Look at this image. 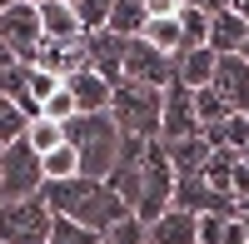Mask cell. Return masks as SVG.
<instances>
[{
	"label": "cell",
	"instance_id": "6da1fadb",
	"mask_svg": "<svg viewBox=\"0 0 249 244\" xmlns=\"http://www.w3.org/2000/svg\"><path fill=\"white\" fill-rule=\"evenodd\" d=\"M40 205H45L50 214H60V219L85 225V229L100 234V239H105L115 225L130 219V205H124L105 179H85V174H75V179H45Z\"/></svg>",
	"mask_w": 249,
	"mask_h": 244
},
{
	"label": "cell",
	"instance_id": "7a4b0ae2",
	"mask_svg": "<svg viewBox=\"0 0 249 244\" xmlns=\"http://www.w3.org/2000/svg\"><path fill=\"white\" fill-rule=\"evenodd\" d=\"M65 145L80 150V174L85 179H105L120 155V130L110 115H75L65 120Z\"/></svg>",
	"mask_w": 249,
	"mask_h": 244
},
{
	"label": "cell",
	"instance_id": "3957f363",
	"mask_svg": "<svg viewBox=\"0 0 249 244\" xmlns=\"http://www.w3.org/2000/svg\"><path fill=\"white\" fill-rule=\"evenodd\" d=\"M110 120L120 135L135 139H160V120H164V90L135 85V80H120L115 100H110Z\"/></svg>",
	"mask_w": 249,
	"mask_h": 244
},
{
	"label": "cell",
	"instance_id": "277c9868",
	"mask_svg": "<svg viewBox=\"0 0 249 244\" xmlns=\"http://www.w3.org/2000/svg\"><path fill=\"white\" fill-rule=\"evenodd\" d=\"M40 190H45V165H40V155L25 145V139L5 145V159H0V205L35 199Z\"/></svg>",
	"mask_w": 249,
	"mask_h": 244
},
{
	"label": "cell",
	"instance_id": "5b68a950",
	"mask_svg": "<svg viewBox=\"0 0 249 244\" xmlns=\"http://www.w3.org/2000/svg\"><path fill=\"white\" fill-rule=\"evenodd\" d=\"M50 225L55 214L35 199H20V205H0V244H50Z\"/></svg>",
	"mask_w": 249,
	"mask_h": 244
},
{
	"label": "cell",
	"instance_id": "8992f818",
	"mask_svg": "<svg viewBox=\"0 0 249 244\" xmlns=\"http://www.w3.org/2000/svg\"><path fill=\"white\" fill-rule=\"evenodd\" d=\"M0 40L10 45V55L20 60V65H30L40 40H45V30H40V5H25V0H15V5L0 15Z\"/></svg>",
	"mask_w": 249,
	"mask_h": 244
},
{
	"label": "cell",
	"instance_id": "52a82bcc",
	"mask_svg": "<svg viewBox=\"0 0 249 244\" xmlns=\"http://www.w3.org/2000/svg\"><path fill=\"white\" fill-rule=\"evenodd\" d=\"M124 80L150 85V90H170L175 85V55L144 45V40H130L124 45Z\"/></svg>",
	"mask_w": 249,
	"mask_h": 244
},
{
	"label": "cell",
	"instance_id": "ba28073f",
	"mask_svg": "<svg viewBox=\"0 0 249 244\" xmlns=\"http://www.w3.org/2000/svg\"><path fill=\"white\" fill-rule=\"evenodd\" d=\"M204 125H199V115H195V90L190 85H175L164 90V120H160V139L164 145H175V139H190V135H199Z\"/></svg>",
	"mask_w": 249,
	"mask_h": 244
},
{
	"label": "cell",
	"instance_id": "9c48e42d",
	"mask_svg": "<svg viewBox=\"0 0 249 244\" xmlns=\"http://www.w3.org/2000/svg\"><path fill=\"white\" fill-rule=\"evenodd\" d=\"M124 45H130V40H120L110 30L85 35V40H80V50H85V70H95L100 80L120 85V80H124Z\"/></svg>",
	"mask_w": 249,
	"mask_h": 244
},
{
	"label": "cell",
	"instance_id": "30bf717a",
	"mask_svg": "<svg viewBox=\"0 0 249 244\" xmlns=\"http://www.w3.org/2000/svg\"><path fill=\"white\" fill-rule=\"evenodd\" d=\"M210 90L230 105L234 115L249 110V65L239 55H214V75H210Z\"/></svg>",
	"mask_w": 249,
	"mask_h": 244
},
{
	"label": "cell",
	"instance_id": "8fae6325",
	"mask_svg": "<svg viewBox=\"0 0 249 244\" xmlns=\"http://www.w3.org/2000/svg\"><path fill=\"white\" fill-rule=\"evenodd\" d=\"M65 90H70V100H75V115H110L115 85H110V80H100L95 70L80 65V70L65 80Z\"/></svg>",
	"mask_w": 249,
	"mask_h": 244
},
{
	"label": "cell",
	"instance_id": "7c38bea8",
	"mask_svg": "<svg viewBox=\"0 0 249 244\" xmlns=\"http://www.w3.org/2000/svg\"><path fill=\"white\" fill-rule=\"evenodd\" d=\"M150 244H199V214H184V209H164L155 225H144Z\"/></svg>",
	"mask_w": 249,
	"mask_h": 244
},
{
	"label": "cell",
	"instance_id": "4fadbf2b",
	"mask_svg": "<svg viewBox=\"0 0 249 244\" xmlns=\"http://www.w3.org/2000/svg\"><path fill=\"white\" fill-rule=\"evenodd\" d=\"M40 30H45L50 45H75V40H85L75 5H60V0H45V5H40Z\"/></svg>",
	"mask_w": 249,
	"mask_h": 244
},
{
	"label": "cell",
	"instance_id": "5bb4252c",
	"mask_svg": "<svg viewBox=\"0 0 249 244\" xmlns=\"http://www.w3.org/2000/svg\"><path fill=\"white\" fill-rule=\"evenodd\" d=\"M244 40H249V25H244L234 10L210 15V50H214V55H239Z\"/></svg>",
	"mask_w": 249,
	"mask_h": 244
},
{
	"label": "cell",
	"instance_id": "9a60e30c",
	"mask_svg": "<svg viewBox=\"0 0 249 244\" xmlns=\"http://www.w3.org/2000/svg\"><path fill=\"white\" fill-rule=\"evenodd\" d=\"M199 135H204V145H210V150H234V155H244V150H249V110L230 115L224 125H204Z\"/></svg>",
	"mask_w": 249,
	"mask_h": 244
},
{
	"label": "cell",
	"instance_id": "2e32d148",
	"mask_svg": "<svg viewBox=\"0 0 249 244\" xmlns=\"http://www.w3.org/2000/svg\"><path fill=\"white\" fill-rule=\"evenodd\" d=\"M210 75H214V50H210V45H204V50H179V55H175V80H179V85L204 90V85H210Z\"/></svg>",
	"mask_w": 249,
	"mask_h": 244
},
{
	"label": "cell",
	"instance_id": "e0dca14e",
	"mask_svg": "<svg viewBox=\"0 0 249 244\" xmlns=\"http://www.w3.org/2000/svg\"><path fill=\"white\" fill-rule=\"evenodd\" d=\"M164 150H170V170H175V179H179V174H199L204 165H210V145H204V135L175 139V145H164Z\"/></svg>",
	"mask_w": 249,
	"mask_h": 244
},
{
	"label": "cell",
	"instance_id": "ac0fdd59",
	"mask_svg": "<svg viewBox=\"0 0 249 244\" xmlns=\"http://www.w3.org/2000/svg\"><path fill=\"white\" fill-rule=\"evenodd\" d=\"M234 170H239V155L234 150H210V165L199 170V179L214 194H234Z\"/></svg>",
	"mask_w": 249,
	"mask_h": 244
},
{
	"label": "cell",
	"instance_id": "d6986e66",
	"mask_svg": "<svg viewBox=\"0 0 249 244\" xmlns=\"http://www.w3.org/2000/svg\"><path fill=\"white\" fill-rule=\"evenodd\" d=\"M144 0H115V10H110V35H120V40H140V30H144Z\"/></svg>",
	"mask_w": 249,
	"mask_h": 244
},
{
	"label": "cell",
	"instance_id": "ffe728a7",
	"mask_svg": "<svg viewBox=\"0 0 249 244\" xmlns=\"http://www.w3.org/2000/svg\"><path fill=\"white\" fill-rule=\"evenodd\" d=\"M144 45H155L164 55H179V15H164V20H144V30H140Z\"/></svg>",
	"mask_w": 249,
	"mask_h": 244
},
{
	"label": "cell",
	"instance_id": "44dd1931",
	"mask_svg": "<svg viewBox=\"0 0 249 244\" xmlns=\"http://www.w3.org/2000/svg\"><path fill=\"white\" fill-rule=\"evenodd\" d=\"M25 130H30V115L15 105V100H5L0 95V150L5 145H15V139H25Z\"/></svg>",
	"mask_w": 249,
	"mask_h": 244
},
{
	"label": "cell",
	"instance_id": "7402d4cb",
	"mask_svg": "<svg viewBox=\"0 0 249 244\" xmlns=\"http://www.w3.org/2000/svg\"><path fill=\"white\" fill-rule=\"evenodd\" d=\"M40 165H45V179H75L80 174V150L75 145H55L50 155H40Z\"/></svg>",
	"mask_w": 249,
	"mask_h": 244
},
{
	"label": "cell",
	"instance_id": "603a6c76",
	"mask_svg": "<svg viewBox=\"0 0 249 244\" xmlns=\"http://www.w3.org/2000/svg\"><path fill=\"white\" fill-rule=\"evenodd\" d=\"M210 45V15L179 10V50H204Z\"/></svg>",
	"mask_w": 249,
	"mask_h": 244
},
{
	"label": "cell",
	"instance_id": "cb8c5ba5",
	"mask_svg": "<svg viewBox=\"0 0 249 244\" xmlns=\"http://www.w3.org/2000/svg\"><path fill=\"white\" fill-rule=\"evenodd\" d=\"M25 145L35 150V155H50L55 145H65V125H55V120H30V130H25Z\"/></svg>",
	"mask_w": 249,
	"mask_h": 244
},
{
	"label": "cell",
	"instance_id": "d4e9b609",
	"mask_svg": "<svg viewBox=\"0 0 249 244\" xmlns=\"http://www.w3.org/2000/svg\"><path fill=\"white\" fill-rule=\"evenodd\" d=\"M110 10H115V0H75V15H80V30L85 35L110 30Z\"/></svg>",
	"mask_w": 249,
	"mask_h": 244
},
{
	"label": "cell",
	"instance_id": "484cf974",
	"mask_svg": "<svg viewBox=\"0 0 249 244\" xmlns=\"http://www.w3.org/2000/svg\"><path fill=\"white\" fill-rule=\"evenodd\" d=\"M195 115H199V125H224V120H230L234 110L224 105V100H219L210 85H204V90H195Z\"/></svg>",
	"mask_w": 249,
	"mask_h": 244
},
{
	"label": "cell",
	"instance_id": "4316f807",
	"mask_svg": "<svg viewBox=\"0 0 249 244\" xmlns=\"http://www.w3.org/2000/svg\"><path fill=\"white\" fill-rule=\"evenodd\" d=\"M25 90H30V100H35V105L45 110V100L65 90V80H60V75H50V70H40V65H30V75H25Z\"/></svg>",
	"mask_w": 249,
	"mask_h": 244
},
{
	"label": "cell",
	"instance_id": "83f0119b",
	"mask_svg": "<svg viewBox=\"0 0 249 244\" xmlns=\"http://www.w3.org/2000/svg\"><path fill=\"white\" fill-rule=\"evenodd\" d=\"M50 244H100V234H90L85 225H75V219H60L50 225Z\"/></svg>",
	"mask_w": 249,
	"mask_h": 244
},
{
	"label": "cell",
	"instance_id": "f1b7e54d",
	"mask_svg": "<svg viewBox=\"0 0 249 244\" xmlns=\"http://www.w3.org/2000/svg\"><path fill=\"white\" fill-rule=\"evenodd\" d=\"M105 244H150V234H144V225H140V219L130 214L124 225H115V229L105 234Z\"/></svg>",
	"mask_w": 249,
	"mask_h": 244
},
{
	"label": "cell",
	"instance_id": "f546056e",
	"mask_svg": "<svg viewBox=\"0 0 249 244\" xmlns=\"http://www.w3.org/2000/svg\"><path fill=\"white\" fill-rule=\"evenodd\" d=\"M45 120H55V125H65V120H75V100H70V90H60V95H50L45 100V110H40Z\"/></svg>",
	"mask_w": 249,
	"mask_h": 244
},
{
	"label": "cell",
	"instance_id": "4dcf8cb0",
	"mask_svg": "<svg viewBox=\"0 0 249 244\" xmlns=\"http://www.w3.org/2000/svg\"><path fill=\"white\" fill-rule=\"evenodd\" d=\"M224 225L230 219H219V214H199V244H224Z\"/></svg>",
	"mask_w": 249,
	"mask_h": 244
},
{
	"label": "cell",
	"instance_id": "1f68e13d",
	"mask_svg": "<svg viewBox=\"0 0 249 244\" xmlns=\"http://www.w3.org/2000/svg\"><path fill=\"white\" fill-rule=\"evenodd\" d=\"M184 5H179V0H144V15H150V20H164V15H179Z\"/></svg>",
	"mask_w": 249,
	"mask_h": 244
},
{
	"label": "cell",
	"instance_id": "d6a6232c",
	"mask_svg": "<svg viewBox=\"0 0 249 244\" xmlns=\"http://www.w3.org/2000/svg\"><path fill=\"white\" fill-rule=\"evenodd\" d=\"M224 244H244V225H239V219L224 225Z\"/></svg>",
	"mask_w": 249,
	"mask_h": 244
},
{
	"label": "cell",
	"instance_id": "836d02e7",
	"mask_svg": "<svg viewBox=\"0 0 249 244\" xmlns=\"http://www.w3.org/2000/svg\"><path fill=\"white\" fill-rule=\"evenodd\" d=\"M10 65H20V60L10 55V45H5V40H0V70H10Z\"/></svg>",
	"mask_w": 249,
	"mask_h": 244
},
{
	"label": "cell",
	"instance_id": "e575fe53",
	"mask_svg": "<svg viewBox=\"0 0 249 244\" xmlns=\"http://www.w3.org/2000/svg\"><path fill=\"white\" fill-rule=\"evenodd\" d=\"M234 15H239L244 25H249V0H234Z\"/></svg>",
	"mask_w": 249,
	"mask_h": 244
},
{
	"label": "cell",
	"instance_id": "d590c367",
	"mask_svg": "<svg viewBox=\"0 0 249 244\" xmlns=\"http://www.w3.org/2000/svg\"><path fill=\"white\" fill-rule=\"evenodd\" d=\"M234 219H249V194L239 199V209H234Z\"/></svg>",
	"mask_w": 249,
	"mask_h": 244
},
{
	"label": "cell",
	"instance_id": "8d00e7d4",
	"mask_svg": "<svg viewBox=\"0 0 249 244\" xmlns=\"http://www.w3.org/2000/svg\"><path fill=\"white\" fill-rule=\"evenodd\" d=\"M239 60H244V65H249V40H244V50H239Z\"/></svg>",
	"mask_w": 249,
	"mask_h": 244
},
{
	"label": "cell",
	"instance_id": "74e56055",
	"mask_svg": "<svg viewBox=\"0 0 249 244\" xmlns=\"http://www.w3.org/2000/svg\"><path fill=\"white\" fill-rule=\"evenodd\" d=\"M10 5H15V0H0V15H5V10H10Z\"/></svg>",
	"mask_w": 249,
	"mask_h": 244
},
{
	"label": "cell",
	"instance_id": "f35d334b",
	"mask_svg": "<svg viewBox=\"0 0 249 244\" xmlns=\"http://www.w3.org/2000/svg\"><path fill=\"white\" fill-rule=\"evenodd\" d=\"M239 225H244V244H249V219H239Z\"/></svg>",
	"mask_w": 249,
	"mask_h": 244
},
{
	"label": "cell",
	"instance_id": "ab89813d",
	"mask_svg": "<svg viewBox=\"0 0 249 244\" xmlns=\"http://www.w3.org/2000/svg\"><path fill=\"white\" fill-rule=\"evenodd\" d=\"M25 5H45V0H25Z\"/></svg>",
	"mask_w": 249,
	"mask_h": 244
},
{
	"label": "cell",
	"instance_id": "60d3db41",
	"mask_svg": "<svg viewBox=\"0 0 249 244\" xmlns=\"http://www.w3.org/2000/svg\"><path fill=\"white\" fill-rule=\"evenodd\" d=\"M60 5H75V0H60Z\"/></svg>",
	"mask_w": 249,
	"mask_h": 244
},
{
	"label": "cell",
	"instance_id": "b9f144b4",
	"mask_svg": "<svg viewBox=\"0 0 249 244\" xmlns=\"http://www.w3.org/2000/svg\"><path fill=\"white\" fill-rule=\"evenodd\" d=\"M0 159H5V150H0Z\"/></svg>",
	"mask_w": 249,
	"mask_h": 244
},
{
	"label": "cell",
	"instance_id": "7bdbcfd3",
	"mask_svg": "<svg viewBox=\"0 0 249 244\" xmlns=\"http://www.w3.org/2000/svg\"><path fill=\"white\" fill-rule=\"evenodd\" d=\"M100 244H105V239H100Z\"/></svg>",
	"mask_w": 249,
	"mask_h": 244
}]
</instances>
